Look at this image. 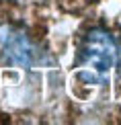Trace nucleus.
Returning a JSON list of instances; mask_svg holds the SVG:
<instances>
[{"mask_svg": "<svg viewBox=\"0 0 121 125\" xmlns=\"http://www.w3.org/2000/svg\"><path fill=\"white\" fill-rule=\"evenodd\" d=\"M0 53L8 64L27 68V70L37 68L45 62V53L41 51V47L29 37L27 31L14 25L0 27Z\"/></svg>", "mask_w": 121, "mask_h": 125, "instance_id": "2", "label": "nucleus"}, {"mask_svg": "<svg viewBox=\"0 0 121 125\" xmlns=\"http://www.w3.org/2000/svg\"><path fill=\"white\" fill-rule=\"evenodd\" d=\"M117 60V45L105 29H90L78 47V78L86 84H105Z\"/></svg>", "mask_w": 121, "mask_h": 125, "instance_id": "1", "label": "nucleus"}]
</instances>
